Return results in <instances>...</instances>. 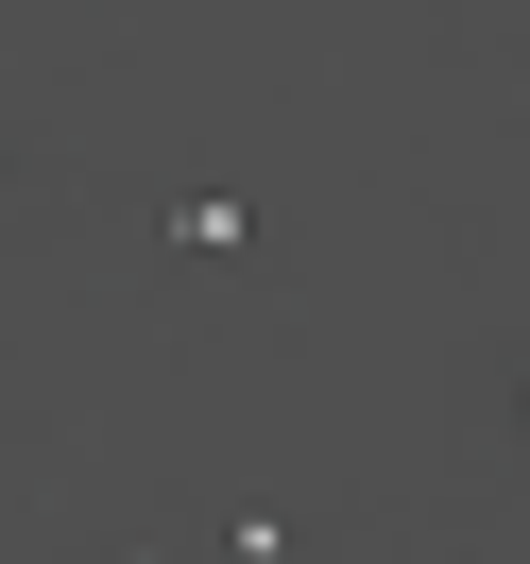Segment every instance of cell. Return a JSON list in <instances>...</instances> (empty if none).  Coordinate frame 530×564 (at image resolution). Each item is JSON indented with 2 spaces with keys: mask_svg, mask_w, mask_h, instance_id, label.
Returning <instances> with one entry per match:
<instances>
[{
  "mask_svg": "<svg viewBox=\"0 0 530 564\" xmlns=\"http://www.w3.org/2000/svg\"><path fill=\"white\" fill-rule=\"evenodd\" d=\"M513 427H530V377H513Z\"/></svg>",
  "mask_w": 530,
  "mask_h": 564,
  "instance_id": "cell-3",
  "label": "cell"
},
{
  "mask_svg": "<svg viewBox=\"0 0 530 564\" xmlns=\"http://www.w3.org/2000/svg\"><path fill=\"white\" fill-rule=\"evenodd\" d=\"M154 240H172V257H240L257 206H240V188H172V206H154Z\"/></svg>",
  "mask_w": 530,
  "mask_h": 564,
  "instance_id": "cell-1",
  "label": "cell"
},
{
  "mask_svg": "<svg viewBox=\"0 0 530 564\" xmlns=\"http://www.w3.org/2000/svg\"><path fill=\"white\" fill-rule=\"evenodd\" d=\"M120 564H172V547H120Z\"/></svg>",
  "mask_w": 530,
  "mask_h": 564,
  "instance_id": "cell-2",
  "label": "cell"
}]
</instances>
